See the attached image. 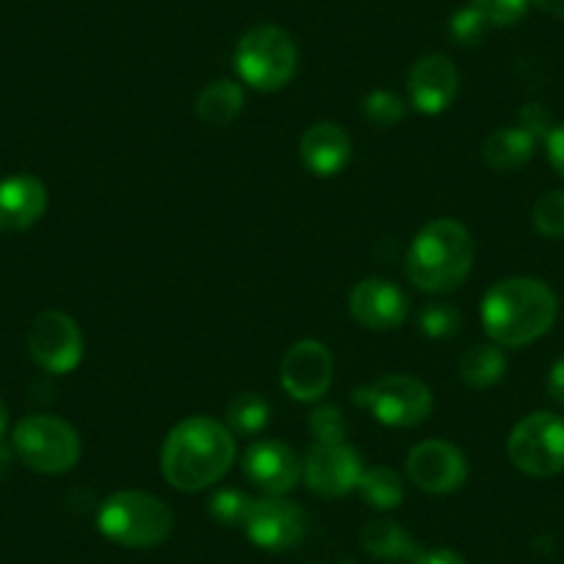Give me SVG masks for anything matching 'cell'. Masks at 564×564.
<instances>
[{
    "label": "cell",
    "instance_id": "6da1fadb",
    "mask_svg": "<svg viewBox=\"0 0 564 564\" xmlns=\"http://www.w3.org/2000/svg\"><path fill=\"white\" fill-rule=\"evenodd\" d=\"M236 459V437L225 423L214 417H186L166 435L161 448V470L164 479L181 492L208 490Z\"/></svg>",
    "mask_w": 564,
    "mask_h": 564
},
{
    "label": "cell",
    "instance_id": "7a4b0ae2",
    "mask_svg": "<svg viewBox=\"0 0 564 564\" xmlns=\"http://www.w3.org/2000/svg\"><path fill=\"white\" fill-rule=\"evenodd\" d=\"M558 300L536 276H507L496 282L481 302V322L496 346L518 349L534 344L553 327Z\"/></svg>",
    "mask_w": 564,
    "mask_h": 564
},
{
    "label": "cell",
    "instance_id": "3957f363",
    "mask_svg": "<svg viewBox=\"0 0 564 564\" xmlns=\"http://www.w3.org/2000/svg\"><path fill=\"white\" fill-rule=\"evenodd\" d=\"M474 254L476 243L468 227L454 219H435L410 243L406 276L426 294H448L468 280Z\"/></svg>",
    "mask_w": 564,
    "mask_h": 564
},
{
    "label": "cell",
    "instance_id": "277c9868",
    "mask_svg": "<svg viewBox=\"0 0 564 564\" xmlns=\"http://www.w3.org/2000/svg\"><path fill=\"white\" fill-rule=\"evenodd\" d=\"M97 529L122 547H159L172 536L175 514L150 492L122 490L102 501Z\"/></svg>",
    "mask_w": 564,
    "mask_h": 564
},
{
    "label": "cell",
    "instance_id": "5b68a950",
    "mask_svg": "<svg viewBox=\"0 0 564 564\" xmlns=\"http://www.w3.org/2000/svg\"><path fill=\"white\" fill-rule=\"evenodd\" d=\"M296 53L294 40L289 31L276 25H254L241 36L236 47V69L243 84L258 91H276L289 86L296 73Z\"/></svg>",
    "mask_w": 564,
    "mask_h": 564
},
{
    "label": "cell",
    "instance_id": "8992f818",
    "mask_svg": "<svg viewBox=\"0 0 564 564\" xmlns=\"http://www.w3.org/2000/svg\"><path fill=\"white\" fill-rule=\"evenodd\" d=\"M14 452L31 470L45 476L67 474L80 459V437L67 421L53 415H29L14 430Z\"/></svg>",
    "mask_w": 564,
    "mask_h": 564
},
{
    "label": "cell",
    "instance_id": "52a82bcc",
    "mask_svg": "<svg viewBox=\"0 0 564 564\" xmlns=\"http://www.w3.org/2000/svg\"><path fill=\"white\" fill-rule=\"evenodd\" d=\"M509 459L534 479H551L564 470V417L556 412H531L518 423L507 443Z\"/></svg>",
    "mask_w": 564,
    "mask_h": 564
},
{
    "label": "cell",
    "instance_id": "ba28073f",
    "mask_svg": "<svg viewBox=\"0 0 564 564\" xmlns=\"http://www.w3.org/2000/svg\"><path fill=\"white\" fill-rule=\"evenodd\" d=\"M366 410L377 417L384 426H395V430H410V426H421L432 412V390L415 377L406 373H390V377L377 379L371 388L357 393Z\"/></svg>",
    "mask_w": 564,
    "mask_h": 564
},
{
    "label": "cell",
    "instance_id": "9c48e42d",
    "mask_svg": "<svg viewBox=\"0 0 564 564\" xmlns=\"http://www.w3.org/2000/svg\"><path fill=\"white\" fill-rule=\"evenodd\" d=\"M29 351L45 371L69 373L84 357V335L67 313L45 311L31 322Z\"/></svg>",
    "mask_w": 564,
    "mask_h": 564
},
{
    "label": "cell",
    "instance_id": "30bf717a",
    "mask_svg": "<svg viewBox=\"0 0 564 564\" xmlns=\"http://www.w3.org/2000/svg\"><path fill=\"white\" fill-rule=\"evenodd\" d=\"M406 476L415 487L432 496L459 490L468 479V459L446 441H423L406 457Z\"/></svg>",
    "mask_w": 564,
    "mask_h": 564
},
{
    "label": "cell",
    "instance_id": "8fae6325",
    "mask_svg": "<svg viewBox=\"0 0 564 564\" xmlns=\"http://www.w3.org/2000/svg\"><path fill=\"white\" fill-rule=\"evenodd\" d=\"M243 529L249 540L263 551H289L305 536V512L282 496L260 498L249 507Z\"/></svg>",
    "mask_w": 564,
    "mask_h": 564
},
{
    "label": "cell",
    "instance_id": "7c38bea8",
    "mask_svg": "<svg viewBox=\"0 0 564 564\" xmlns=\"http://www.w3.org/2000/svg\"><path fill=\"white\" fill-rule=\"evenodd\" d=\"M280 382L296 401H318L333 384V355L318 340H300L282 357Z\"/></svg>",
    "mask_w": 564,
    "mask_h": 564
},
{
    "label": "cell",
    "instance_id": "4fadbf2b",
    "mask_svg": "<svg viewBox=\"0 0 564 564\" xmlns=\"http://www.w3.org/2000/svg\"><path fill=\"white\" fill-rule=\"evenodd\" d=\"M243 474L265 496H285L300 485L305 463L285 443L260 441L243 454Z\"/></svg>",
    "mask_w": 564,
    "mask_h": 564
},
{
    "label": "cell",
    "instance_id": "5bb4252c",
    "mask_svg": "<svg viewBox=\"0 0 564 564\" xmlns=\"http://www.w3.org/2000/svg\"><path fill=\"white\" fill-rule=\"evenodd\" d=\"M362 465L355 448L346 443H335V446H316L307 452L305 459V485L311 487L316 496L322 498H340L349 490H357L360 481Z\"/></svg>",
    "mask_w": 564,
    "mask_h": 564
},
{
    "label": "cell",
    "instance_id": "9a60e30c",
    "mask_svg": "<svg viewBox=\"0 0 564 564\" xmlns=\"http://www.w3.org/2000/svg\"><path fill=\"white\" fill-rule=\"evenodd\" d=\"M349 311L357 324L382 333V329H395L406 322L410 302L399 285L379 280V276H368L351 289Z\"/></svg>",
    "mask_w": 564,
    "mask_h": 564
},
{
    "label": "cell",
    "instance_id": "2e32d148",
    "mask_svg": "<svg viewBox=\"0 0 564 564\" xmlns=\"http://www.w3.org/2000/svg\"><path fill=\"white\" fill-rule=\"evenodd\" d=\"M406 89H410V102L417 111L443 113L459 91L457 64L448 56H441V53L423 56L421 62L412 64Z\"/></svg>",
    "mask_w": 564,
    "mask_h": 564
},
{
    "label": "cell",
    "instance_id": "e0dca14e",
    "mask_svg": "<svg viewBox=\"0 0 564 564\" xmlns=\"http://www.w3.org/2000/svg\"><path fill=\"white\" fill-rule=\"evenodd\" d=\"M47 188L31 175H14L0 183V232H20L45 216Z\"/></svg>",
    "mask_w": 564,
    "mask_h": 564
},
{
    "label": "cell",
    "instance_id": "ac0fdd59",
    "mask_svg": "<svg viewBox=\"0 0 564 564\" xmlns=\"http://www.w3.org/2000/svg\"><path fill=\"white\" fill-rule=\"evenodd\" d=\"M302 164L318 177H333L344 172L351 159V139L340 124L318 122L305 130L300 141Z\"/></svg>",
    "mask_w": 564,
    "mask_h": 564
},
{
    "label": "cell",
    "instance_id": "d6986e66",
    "mask_svg": "<svg viewBox=\"0 0 564 564\" xmlns=\"http://www.w3.org/2000/svg\"><path fill=\"white\" fill-rule=\"evenodd\" d=\"M362 551L371 553L379 562H406L417 564L423 558V547L393 520H371L360 534Z\"/></svg>",
    "mask_w": 564,
    "mask_h": 564
},
{
    "label": "cell",
    "instance_id": "ffe728a7",
    "mask_svg": "<svg viewBox=\"0 0 564 564\" xmlns=\"http://www.w3.org/2000/svg\"><path fill=\"white\" fill-rule=\"evenodd\" d=\"M536 139L523 130L520 124L512 128H498L487 135L481 155H485V164L496 172H518L534 159Z\"/></svg>",
    "mask_w": 564,
    "mask_h": 564
},
{
    "label": "cell",
    "instance_id": "44dd1931",
    "mask_svg": "<svg viewBox=\"0 0 564 564\" xmlns=\"http://www.w3.org/2000/svg\"><path fill=\"white\" fill-rule=\"evenodd\" d=\"M243 108V91L236 80H214L197 95V113L210 128H225L238 119Z\"/></svg>",
    "mask_w": 564,
    "mask_h": 564
},
{
    "label": "cell",
    "instance_id": "7402d4cb",
    "mask_svg": "<svg viewBox=\"0 0 564 564\" xmlns=\"http://www.w3.org/2000/svg\"><path fill=\"white\" fill-rule=\"evenodd\" d=\"M507 373V357L498 346H470L459 357V377L470 388H490Z\"/></svg>",
    "mask_w": 564,
    "mask_h": 564
},
{
    "label": "cell",
    "instance_id": "603a6c76",
    "mask_svg": "<svg viewBox=\"0 0 564 564\" xmlns=\"http://www.w3.org/2000/svg\"><path fill=\"white\" fill-rule=\"evenodd\" d=\"M357 490H360L362 501L371 503L373 509H395L404 501V485H401L399 474L390 468L362 470Z\"/></svg>",
    "mask_w": 564,
    "mask_h": 564
},
{
    "label": "cell",
    "instance_id": "cb8c5ba5",
    "mask_svg": "<svg viewBox=\"0 0 564 564\" xmlns=\"http://www.w3.org/2000/svg\"><path fill=\"white\" fill-rule=\"evenodd\" d=\"M269 415L271 410L265 404V399H260L254 393L238 395L227 406V423H230L232 435H258V432L265 430Z\"/></svg>",
    "mask_w": 564,
    "mask_h": 564
},
{
    "label": "cell",
    "instance_id": "d4e9b609",
    "mask_svg": "<svg viewBox=\"0 0 564 564\" xmlns=\"http://www.w3.org/2000/svg\"><path fill=\"white\" fill-rule=\"evenodd\" d=\"M406 106L399 95L393 91H371V95L362 100V117L368 119L371 124H377L379 130H390L404 119Z\"/></svg>",
    "mask_w": 564,
    "mask_h": 564
},
{
    "label": "cell",
    "instance_id": "484cf974",
    "mask_svg": "<svg viewBox=\"0 0 564 564\" xmlns=\"http://www.w3.org/2000/svg\"><path fill=\"white\" fill-rule=\"evenodd\" d=\"M463 324V313L452 305V302H435L421 311V329L430 338H448Z\"/></svg>",
    "mask_w": 564,
    "mask_h": 564
},
{
    "label": "cell",
    "instance_id": "4316f807",
    "mask_svg": "<svg viewBox=\"0 0 564 564\" xmlns=\"http://www.w3.org/2000/svg\"><path fill=\"white\" fill-rule=\"evenodd\" d=\"M534 227L545 238H564V192H547L536 199Z\"/></svg>",
    "mask_w": 564,
    "mask_h": 564
},
{
    "label": "cell",
    "instance_id": "83f0119b",
    "mask_svg": "<svg viewBox=\"0 0 564 564\" xmlns=\"http://www.w3.org/2000/svg\"><path fill=\"white\" fill-rule=\"evenodd\" d=\"M531 0H470V7L481 14L490 25L507 29V25L520 23L529 12Z\"/></svg>",
    "mask_w": 564,
    "mask_h": 564
},
{
    "label": "cell",
    "instance_id": "f1b7e54d",
    "mask_svg": "<svg viewBox=\"0 0 564 564\" xmlns=\"http://www.w3.org/2000/svg\"><path fill=\"white\" fill-rule=\"evenodd\" d=\"M249 507H252V501L238 490H219L214 492V498L208 501L210 518L219 520L221 525H243Z\"/></svg>",
    "mask_w": 564,
    "mask_h": 564
},
{
    "label": "cell",
    "instance_id": "f546056e",
    "mask_svg": "<svg viewBox=\"0 0 564 564\" xmlns=\"http://www.w3.org/2000/svg\"><path fill=\"white\" fill-rule=\"evenodd\" d=\"M487 20L476 12L474 7L459 9V12L452 14V23H448V34H452V42L457 45H479L487 34Z\"/></svg>",
    "mask_w": 564,
    "mask_h": 564
},
{
    "label": "cell",
    "instance_id": "4dcf8cb0",
    "mask_svg": "<svg viewBox=\"0 0 564 564\" xmlns=\"http://www.w3.org/2000/svg\"><path fill=\"white\" fill-rule=\"evenodd\" d=\"M311 432L318 443H324V446L344 443L346 421L344 415H340L338 406H318L311 415Z\"/></svg>",
    "mask_w": 564,
    "mask_h": 564
},
{
    "label": "cell",
    "instance_id": "1f68e13d",
    "mask_svg": "<svg viewBox=\"0 0 564 564\" xmlns=\"http://www.w3.org/2000/svg\"><path fill=\"white\" fill-rule=\"evenodd\" d=\"M520 128L529 130L536 141L547 139L553 130V117L542 102H529V106L520 108Z\"/></svg>",
    "mask_w": 564,
    "mask_h": 564
},
{
    "label": "cell",
    "instance_id": "d6a6232c",
    "mask_svg": "<svg viewBox=\"0 0 564 564\" xmlns=\"http://www.w3.org/2000/svg\"><path fill=\"white\" fill-rule=\"evenodd\" d=\"M545 144H547V161H551L553 170L564 177V124H556V128L551 130Z\"/></svg>",
    "mask_w": 564,
    "mask_h": 564
},
{
    "label": "cell",
    "instance_id": "836d02e7",
    "mask_svg": "<svg viewBox=\"0 0 564 564\" xmlns=\"http://www.w3.org/2000/svg\"><path fill=\"white\" fill-rule=\"evenodd\" d=\"M545 388H547V399L564 406V357H558V360L551 366V371H547V379H545Z\"/></svg>",
    "mask_w": 564,
    "mask_h": 564
},
{
    "label": "cell",
    "instance_id": "e575fe53",
    "mask_svg": "<svg viewBox=\"0 0 564 564\" xmlns=\"http://www.w3.org/2000/svg\"><path fill=\"white\" fill-rule=\"evenodd\" d=\"M417 564H468L459 553L448 551V547H437V551H426Z\"/></svg>",
    "mask_w": 564,
    "mask_h": 564
},
{
    "label": "cell",
    "instance_id": "d590c367",
    "mask_svg": "<svg viewBox=\"0 0 564 564\" xmlns=\"http://www.w3.org/2000/svg\"><path fill=\"white\" fill-rule=\"evenodd\" d=\"M540 12L551 14V18L564 20V0H531Z\"/></svg>",
    "mask_w": 564,
    "mask_h": 564
},
{
    "label": "cell",
    "instance_id": "8d00e7d4",
    "mask_svg": "<svg viewBox=\"0 0 564 564\" xmlns=\"http://www.w3.org/2000/svg\"><path fill=\"white\" fill-rule=\"evenodd\" d=\"M7 423H9V412H7V404L0 401V437L7 435Z\"/></svg>",
    "mask_w": 564,
    "mask_h": 564
}]
</instances>
